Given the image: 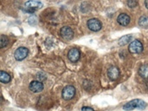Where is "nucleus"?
I'll return each mask as SVG.
<instances>
[{
	"label": "nucleus",
	"instance_id": "obj_17",
	"mask_svg": "<svg viewBox=\"0 0 148 111\" xmlns=\"http://www.w3.org/2000/svg\"><path fill=\"white\" fill-rule=\"evenodd\" d=\"M137 4H138L137 0H127V5L130 8H134L137 6Z\"/></svg>",
	"mask_w": 148,
	"mask_h": 111
},
{
	"label": "nucleus",
	"instance_id": "obj_18",
	"mask_svg": "<svg viewBox=\"0 0 148 111\" xmlns=\"http://www.w3.org/2000/svg\"><path fill=\"white\" fill-rule=\"evenodd\" d=\"M37 79L39 80V82H42V81H44L45 79H46V77H45V75L44 74H42V73H39V74H37Z\"/></svg>",
	"mask_w": 148,
	"mask_h": 111
},
{
	"label": "nucleus",
	"instance_id": "obj_10",
	"mask_svg": "<svg viewBox=\"0 0 148 111\" xmlns=\"http://www.w3.org/2000/svg\"><path fill=\"white\" fill-rule=\"evenodd\" d=\"M29 90L33 93L41 92L43 90V84L42 82H39V81H32L29 84Z\"/></svg>",
	"mask_w": 148,
	"mask_h": 111
},
{
	"label": "nucleus",
	"instance_id": "obj_4",
	"mask_svg": "<svg viewBox=\"0 0 148 111\" xmlns=\"http://www.w3.org/2000/svg\"><path fill=\"white\" fill-rule=\"evenodd\" d=\"M128 49L132 54H139V53L142 52V50H143V44L140 41L134 40V41L131 42Z\"/></svg>",
	"mask_w": 148,
	"mask_h": 111
},
{
	"label": "nucleus",
	"instance_id": "obj_7",
	"mask_svg": "<svg viewBox=\"0 0 148 111\" xmlns=\"http://www.w3.org/2000/svg\"><path fill=\"white\" fill-rule=\"evenodd\" d=\"M60 33H61V36L66 39V40H70L73 38L74 37V31L71 28L68 27V26H64L60 30Z\"/></svg>",
	"mask_w": 148,
	"mask_h": 111
},
{
	"label": "nucleus",
	"instance_id": "obj_14",
	"mask_svg": "<svg viewBox=\"0 0 148 111\" xmlns=\"http://www.w3.org/2000/svg\"><path fill=\"white\" fill-rule=\"evenodd\" d=\"M139 74L144 77V78H148V66L147 65H143L140 68L139 70Z\"/></svg>",
	"mask_w": 148,
	"mask_h": 111
},
{
	"label": "nucleus",
	"instance_id": "obj_19",
	"mask_svg": "<svg viewBox=\"0 0 148 111\" xmlns=\"http://www.w3.org/2000/svg\"><path fill=\"white\" fill-rule=\"evenodd\" d=\"M82 111H95L92 108L90 107H82Z\"/></svg>",
	"mask_w": 148,
	"mask_h": 111
},
{
	"label": "nucleus",
	"instance_id": "obj_8",
	"mask_svg": "<svg viewBox=\"0 0 148 111\" xmlns=\"http://www.w3.org/2000/svg\"><path fill=\"white\" fill-rule=\"evenodd\" d=\"M80 56H81L80 50L76 48L71 49L68 54V57H69V61L72 63H76L80 59Z\"/></svg>",
	"mask_w": 148,
	"mask_h": 111
},
{
	"label": "nucleus",
	"instance_id": "obj_11",
	"mask_svg": "<svg viewBox=\"0 0 148 111\" xmlns=\"http://www.w3.org/2000/svg\"><path fill=\"white\" fill-rule=\"evenodd\" d=\"M130 20H131L130 17L127 14H126V13L120 14L119 17H118V18H117L118 23H120L121 26H127V25H128L129 23H130Z\"/></svg>",
	"mask_w": 148,
	"mask_h": 111
},
{
	"label": "nucleus",
	"instance_id": "obj_6",
	"mask_svg": "<svg viewBox=\"0 0 148 111\" xmlns=\"http://www.w3.org/2000/svg\"><path fill=\"white\" fill-rule=\"evenodd\" d=\"M29 54V50L27 48L25 47H19L18 49L16 50L15 53H14V57H15V59L17 60V61H22L23 60L24 58L27 57Z\"/></svg>",
	"mask_w": 148,
	"mask_h": 111
},
{
	"label": "nucleus",
	"instance_id": "obj_9",
	"mask_svg": "<svg viewBox=\"0 0 148 111\" xmlns=\"http://www.w3.org/2000/svg\"><path fill=\"white\" fill-rule=\"evenodd\" d=\"M108 77H109L110 80L115 81L119 78L120 77V70L117 67L112 66L108 70Z\"/></svg>",
	"mask_w": 148,
	"mask_h": 111
},
{
	"label": "nucleus",
	"instance_id": "obj_2",
	"mask_svg": "<svg viewBox=\"0 0 148 111\" xmlns=\"http://www.w3.org/2000/svg\"><path fill=\"white\" fill-rule=\"evenodd\" d=\"M42 7V3L38 0H29L24 3L23 10L29 13H34L36 10Z\"/></svg>",
	"mask_w": 148,
	"mask_h": 111
},
{
	"label": "nucleus",
	"instance_id": "obj_3",
	"mask_svg": "<svg viewBox=\"0 0 148 111\" xmlns=\"http://www.w3.org/2000/svg\"><path fill=\"white\" fill-rule=\"evenodd\" d=\"M75 95V89L72 85H68L62 90V96L64 100H67V101L71 100V99H73Z\"/></svg>",
	"mask_w": 148,
	"mask_h": 111
},
{
	"label": "nucleus",
	"instance_id": "obj_15",
	"mask_svg": "<svg viewBox=\"0 0 148 111\" xmlns=\"http://www.w3.org/2000/svg\"><path fill=\"white\" fill-rule=\"evenodd\" d=\"M139 25L141 27H147L148 26V17L143 16L139 20Z\"/></svg>",
	"mask_w": 148,
	"mask_h": 111
},
{
	"label": "nucleus",
	"instance_id": "obj_13",
	"mask_svg": "<svg viewBox=\"0 0 148 111\" xmlns=\"http://www.w3.org/2000/svg\"><path fill=\"white\" fill-rule=\"evenodd\" d=\"M10 81V76L4 72V71H0V82L3 83H7Z\"/></svg>",
	"mask_w": 148,
	"mask_h": 111
},
{
	"label": "nucleus",
	"instance_id": "obj_16",
	"mask_svg": "<svg viewBox=\"0 0 148 111\" xmlns=\"http://www.w3.org/2000/svg\"><path fill=\"white\" fill-rule=\"evenodd\" d=\"M8 43V38L7 37H5L4 35H2L1 36V39H0V47L1 48H3L7 45Z\"/></svg>",
	"mask_w": 148,
	"mask_h": 111
},
{
	"label": "nucleus",
	"instance_id": "obj_12",
	"mask_svg": "<svg viewBox=\"0 0 148 111\" xmlns=\"http://www.w3.org/2000/svg\"><path fill=\"white\" fill-rule=\"evenodd\" d=\"M132 38H133V36L132 35H125V36L121 37L119 39L118 43H119L120 46H125V45L128 44L132 41Z\"/></svg>",
	"mask_w": 148,
	"mask_h": 111
},
{
	"label": "nucleus",
	"instance_id": "obj_20",
	"mask_svg": "<svg viewBox=\"0 0 148 111\" xmlns=\"http://www.w3.org/2000/svg\"><path fill=\"white\" fill-rule=\"evenodd\" d=\"M145 5H146V7L148 9V0H146V1H145Z\"/></svg>",
	"mask_w": 148,
	"mask_h": 111
},
{
	"label": "nucleus",
	"instance_id": "obj_5",
	"mask_svg": "<svg viewBox=\"0 0 148 111\" xmlns=\"http://www.w3.org/2000/svg\"><path fill=\"white\" fill-rule=\"evenodd\" d=\"M87 25H88V28L90 30L95 31V32L101 30V29L102 27L101 21L98 20V19H96V18H91V19H89L88 21V23H87Z\"/></svg>",
	"mask_w": 148,
	"mask_h": 111
},
{
	"label": "nucleus",
	"instance_id": "obj_1",
	"mask_svg": "<svg viewBox=\"0 0 148 111\" xmlns=\"http://www.w3.org/2000/svg\"><path fill=\"white\" fill-rule=\"evenodd\" d=\"M147 107V103L140 99H134L127 103L123 106V110L126 111H131L138 109V110H144Z\"/></svg>",
	"mask_w": 148,
	"mask_h": 111
}]
</instances>
